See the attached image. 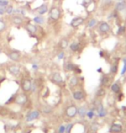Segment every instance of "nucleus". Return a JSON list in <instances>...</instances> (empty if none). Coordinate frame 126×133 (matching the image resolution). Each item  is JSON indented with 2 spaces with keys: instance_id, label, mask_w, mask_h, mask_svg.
<instances>
[{
  "instance_id": "1",
  "label": "nucleus",
  "mask_w": 126,
  "mask_h": 133,
  "mask_svg": "<svg viewBox=\"0 0 126 133\" xmlns=\"http://www.w3.org/2000/svg\"><path fill=\"white\" fill-rule=\"evenodd\" d=\"M61 11L60 8L57 6H53L49 11V18L53 22H56L60 19Z\"/></svg>"
},
{
  "instance_id": "2",
  "label": "nucleus",
  "mask_w": 126,
  "mask_h": 133,
  "mask_svg": "<svg viewBox=\"0 0 126 133\" xmlns=\"http://www.w3.org/2000/svg\"><path fill=\"white\" fill-rule=\"evenodd\" d=\"M77 114H78V108L74 105L68 106L67 109H66V115L68 116V117H70V118L75 117Z\"/></svg>"
},
{
  "instance_id": "3",
  "label": "nucleus",
  "mask_w": 126,
  "mask_h": 133,
  "mask_svg": "<svg viewBox=\"0 0 126 133\" xmlns=\"http://www.w3.org/2000/svg\"><path fill=\"white\" fill-rule=\"evenodd\" d=\"M21 88H22L23 92L29 93L32 89V81L29 79H23L21 82Z\"/></svg>"
},
{
  "instance_id": "4",
  "label": "nucleus",
  "mask_w": 126,
  "mask_h": 133,
  "mask_svg": "<svg viewBox=\"0 0 126 133\" xmlns=\"http://www.w3.org/2000/svg\"><path fill=\"white\" fill-rule=\"evenodd\" d=\"M14 101H15L16 104L20 105V106H23V105L26 104L28 101L27 95L25 94V93H19V94H17L16 97H15Z\"/></svg>"
},
{
  "instance_id": "5",
  "label": "nucleus",
  "mask_w": 126,
  "mask_h": 133,
  "mask_svg": "<svg viewBox=\"0 0 126 133\" xmlns=\"http://www.w3.org/2000/svg\"><path fill=\"white\" fill-rule=\"evenodd\" d=\"M84 22H85V19H84L83 17L78 16V17L73 18L72 21H71V23H70V25H71V27H73V28H78L79 26L83 24Z\"/></svg>"
},
{
  "instance_id": "6",
  "label": "nucleus",
  "mask_w": 126,
  "mask_h": 133,
  "mask_svg": "<svg viewBox=\"0 0 126 133\" xmlns=\"http://www.w3.org/2000/svg\"><path fill=\"white\" fill-rule=\"evenodd\" d=\"M110 30V26L106 22H101L99 25V31L102 34H106Z\"/></svg>"
},
{
  "instance_id": "7",
  "label": "nucleus",
  "mask_w": 126,
  "mask_h": 133,
  "mask_svg": "<svg viewBox=\"0 0 126 133\" xmlns=\"http://www.w3.org/2000/svg\"><path fill=\"white\" fill-rule=\"evenodd\" d=\"M9 58L13 61H19L21 58V53L17 50H11L8 53Z\"/></svg>"
},
{
  "instance_id": "8",
  "label": "nucleus",
  "mask_w": 126,
  "mask_h": 133,
  "mask_svg": "<svg viewBox=\"0 0 126 133\" xmlns=\"http://www.w3.org/2000/svg\"><path fill=\"white\" fill-rule=\"evenodd\" d=\"M8 71H9L12 75H14V76L19 75V74H20V72H21L20 68L16 65H10L9 67H8Z\"/></svg>"
},
{
  "instance_id": "9",
  "label": "nucleus",
  "mask_w": 126,
  "mask_h": 133,
  "mask_svg": "<svg viewBox=\"0 0 126 133\" xmlns=\"http://www.w3.org/2000/svg\"><path fill=\"white\" fill-rule=\"evenodd\" d=\"M123 131V127L121 124H113L110 128V132L111 133H121Z\"/></svg>"
},
{
  "instance_id": "10",
  "label": "nucleus",
  "mask_w": 126,
  "mask_h": 133,
  "mask_svg": "<svg viewBox=\"0 0 126 133\" xmlns=\"http://www.w3.org/2000/svg\"><path fill=\"white\" fill-rule=\"evenodd\" d=\"M9 5L8 0H0V15H4L6 11V7Z\"/></svg>"
},
{
  "instance_id": "11",
  "label": "nucleus",
  "mask_w": 126,
  "mask_h": 133,
  "mask_svg": "<svg viewBox=\"0 0 126 133\" xmlns=\"http://www.w3.org/2000/svg\"><path fill=\"white\" fill-rule=\"evenodd\" d=\"M40 116V112L38 111H33L31 112H29L27 116V121H32V120L38 118Z\"/></svg>"
},
{
  "instance_id": "12",
  "label": "nucleus",
  "mask_w": 126,
  "mask_h": 133,
  "mask_svg": "<svg viewBox=\"0 0 126 133\" xmlns=\"http://www.w3.org/2000/svg\"><path fill=\"white\" fill-rule=\"evenodd\" d=\"M25 29H27V31L31 35H35L36 33V31H37L36 26L35 24H32V23H27L26 26H25Z\"/></svg>"
},
{
  "instance_id": "13",
  "label": "nucleus",
  "mask_w": 126,
  "mask_h": 133,
  "mask_svg": "<svg viewBox=\"0 0 126 133\" xmlns=\"http://www.w3.org/2000/svg\"><path fill=\"white\" fill-rule=\"evenodd\" d=\"M36 11H37V13H38L39 15H44V14L47 12V11H48V8H47V5H42L40 7L36 8Z\"/></svg>"
},
{
  "instance_id": "14",
  "label": "nucleus",
  "mask_w": 126,
  "mask_h": 133,
  "mask_svg": "<svg viewBox=\"0 0 126 133\" xmlns=\"http://www.w3.org/2000/svg\"><path fill=\"white\" fill-rule=\"evenodd\" d=\"M84 93L82 92V91H75V92H74L73 93V97H74V99H75V100H81V99H84Z\"/></svg>"
},
{
  "instance_id": "15",
  "label": "nucleus",
  "mask_w": 126,
  "mask_h": 133,
  "mask_svg": "<svg viewBox=\"0 0 126 133\" xmlns=\"http://www.w3.org/2000/svg\"><path fill=\"white\" fill-rule=\"evenodd\" d=\"M64 69H66L67 71H75V70L78 71V67L72 62H67L64 65Z\"/></svg>"
},
{
  "instance_id": "16",
  "label": "nucleus",
  "mask_w": 126,
  "mask_h": 133,
  "mask_svg": "<svg viewBox=\"0 0 126 133\" xmlns=\"http://www.w3.org/2000/svg\"><path fill=\"white\" fill-rule=\"evenodd\" d=\"M52 80H53V81L55 82L56 84H61L63 82L62 77H61V75L59 73H55V74H54L53 76H52Z\"/></svg>"
},
{
  "instance_id": "17",
  "label": "nucleus",
  "mask_w": 126,
  "mask_h": 133,
  "mask_svg": "<svg viewBox=\"0 0 126 133\" xmlns=\"http://www.w3.org/2000/svg\"><path fill=\"white\" fill-rule=\"evenodd\" d=\"M11 21H12V23L16 25H21L23 23V17L20 16H14L13 17H12Z\"/></svg>"
},
{
  "instance_id": "18",
  "label": "nucleus",
  "mask_w": 126,
  "mask_h": 133,
  "mask_svg": "<svg viewBox=\"0 0 126 133\" xmlns=\"http://www.w3.org/2000/svg\"><path fill=\"white\" fill-rule=\"evenodd\" d=\"M69 48L73 52H77V51H79V48H80V44H79V43H77V42H74V43H73L70 44Z\"/></svg>"
},
{
  "instance_id": "19",
  "label": "nucleus",
  "mask_w": 126,
  "mask_h": 133,
  "mask_svg": "<svg viewBox=\"0 0 126 133\" xmlns=\"http://www.w3.org/2000/svg\"><path fill=\"white\" fill-rule=\"evenodd\" d=\"M78 83H79V79H78V77L77 76H72L71 78H70L69 80V85L71 87H74V86H76L77 85H78Z\"/></svg>"
},
{
  "instance_id": "20",
  "label": "nucleus",
  "mask_w": 126,
  "mask_h": 133,
  "mask_svg": "<svg viewBox=\"0 0 126 133\" xmlns=\"http://www.w3.org/2000/svg\"><path fill=\"white\" fill-rule=\"evenodd\" d=\"M110 89H111V92L114 93H119L120 91H121V87H120L119 84L118 83H114L111 85V86H110Z\"/></svg>"
},
{
  "instance_id": "21",
  "label": "nucleus",
  "mask_w": 126,
  "mask_h": 133,
  "mask_svg": "<svg viewBox=\"0 0 126 133\" xmlns=\"http://www.w3.org/2000/svg\"><path fill=\"white\" fill-rule=\"evenodd\" d=\"M109 81H110V80H109L108 76L103 75L101 77V80H100V84H101L102 86H107L109 84Z\"/></svg>"
},
{
  "instance_id": "22",
  "label": "nucleus",
  "mask_w": 126,
  "mask_h": 133,
  "mask_svg": "<svg viewBox=\"0 0 126 133\" xmlns=\"http://www.w3.org/2000/svg\"><path fill=\"white\" fill-rule=\"evenodd\" d=\"M59 46L61 49H66L68 47V41L67 39H61L60 43H59Z\"/></svg>"
},
{
  "instance_id": "23",
  "label": "nucleus",
  "mask_w": 126,
  "mask_h": 133,
  "mask_svg": "<svg viewBox=\"0 0 126 133\" xmlns=\"http://www.w3.org/2000/svg\"><path fill=\"white\" fill-rule=\"evenodd\" d=\"M125 9V3L124 2H119L116 5V10L117 11H121Z\"/></svg>"
},
{
  "instance_id": "24",
  "label": "nucleus",
  "mask_w": 126,
  "mask_h": 133,
  "mask_svg": "<svg viewBox=\"0 0 126 133\" xmlns=\"http://www.w3.org/2000/svg\"><path fill=\"white\" fill-rule=\"evenodd\" d=\"M34 22L37 24H42L44 23V18L41 16H36V17H34Z\"/></svg>"
},
{
  "instance_id": "25",
  "label": "nucleus",
  "mask_w": 126,
  "mask_h": 133,
  "mask_svg": "<svg viewBox=\"0 0 126 133\" xmlns=\"http://www.w3.org/2000/svg\"><path fill=\"white\" fill-rule=\"evenodd\" d=\"M105 88H99V90L97 91V93H96V95H97L98 97H104L105 95Z\"/></svg>"
},
{
  "instance_id": "26",
  "label": "nucleus",
  "mask_w": 126,
  "mask_h": 133,
  "mask_svg": "<svg viewBox=\"0 0 126 133\" xmlns=\"http://www.w3.org/2000/svg\"><path fill=\"white\" fill-rule=\"evenodd\" d=\"M125 26H124V25H122V26H119V28H118V29H117V35H124V33H125Z\"/></svg>"
},
{
  "instance_id": "27",
  "label": "nucleus",
  "mask_w": 126,
  "mask_h": 133,
  "mask_svg": "<svg viewBox=\"0 0 126 133\" xmlns=\"http://www.w3.org/2000/svg\"><path fill=\"white\" fill-rule=\"evenodd\" d=\"M6 29V23L3 19H0V33Z\"/></svg>"
},
{
  "instance_id": "28",
  "label": "nucleus",
  "mask_w": 126,
  "mask_h": 133,
  "mask_svg": "<svg viewBox=\"0 0 126 133\" xmlns=\"http://www.w3.org/2000/svg\"><path fill=\"white\" fill-rule=\"evenodd\" d=\"M14 11V8L12 5H9L8 6L6 7V11H5V13H7L8 15H10V14H12Z\"/></svg>"
},
{
  "instance_id": "29",
  "label": "nucleus",
  "mask_w": 126,
  "mask_h": 133,
  "mask_svg": "<svg viewBox=\"0 0 126 133\" xmlns=\"http://www.w3.org/2000/svg\"><path fill=\"white\" fill-rule=\"evenodd\" d=\"M96 23H97V20H96L95 18H92V19H91L90 20V22L88 23V27L89 28L94 27L95 25H96Z\"/></svg>"
},
{
  "instance_id": "30",
  "label": "nucleus",
  "mask_w": 126,
  "mask_h": 133,
  "mask_svg": "<svg viewBox=\"0 0 126 133\" xmlns=\"http://www.w3.org/2000/svg\"><path fill=\"white\" fill-rule=\"evenodd\" d=\"M78 113L80 116H84L86 113V109L85 107H80L79 109H78Z\"/></svg>"
},
{
  "instance_id": "31",
  "label": "nucleus",
  "mask_w": 126,
  "mask_h": 133,
  "mask_svg": "<svg viewBox=\"0 0 126 133\" xmlns=\"http://www.w3.org/2000/svg\"><path fill=\"white\" fill-rule=\"evenodd\" d=\"M117 63H115L113 64L112 66H111V68H110V71H111V73H113V74H116V73L117 72Z\"/></svg>"
},
{
  "instance_id": "32",
  "label": "nucleus",
  "mask_w": 126,
  "mask_h": 133,
  "mask_svg": "<svg viewBox=\"0 0 126 133\" xmlns=\"http://www.w3.org/2000/svg\"><path fill=\"white\" fill-rule=\"evenodd\" d=\"M124 68H123V71H122V74H124V73L126 72V59L124 60Z\"/></svg>"
},
{
  "instance_id": "33",
  "label": "nucleus",
  "mask_w": 126,
  "mask_h": 133,
  "mask_svg": "<svg viewBox=\"0 0 126 133\" xmlns=\"http://www.w3.org/2000/svg\"><path fill=\"white\" fill-rule=\"evenodd\" d=\"M63 56H64V53H63V52L60 53V54H58V59H62Z\"/></svg>"
},
{
  "instance_id": "34",
  "label": "nucleus",
  "mask_w": 126,
  "mask_h": 133,
  "mask_svg": "<svg viewBox=\"0 0 126 133\" xmlns=\"http://www.w3.org/2000/svg\"><path fill=\"white\" fill-rule=\"evenodd\" d=\"M55 1H58V0H55Z\"/></svg>"
},
{
  "instance_id": "35",
  "label": "nucleus",
  "mask_w": 126,
  "mask_h": 133,
  "mask_svg": "<svg viewBox=\"0 0 126 133\" xmlns=\"http://www.w3.org/2000/svg\"><path fill=\"white\" fill-rule=\"evenodd\" d=\"M119 1H121V0H119Z\"/></svg>"
}]
</instances>
